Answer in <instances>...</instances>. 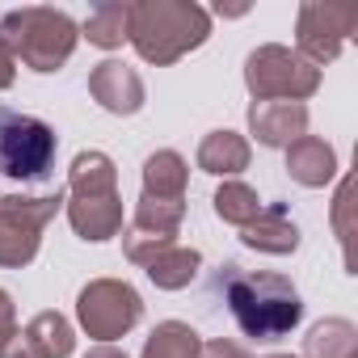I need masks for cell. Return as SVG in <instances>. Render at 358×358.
<instances>
[{
  "instance_id": "obj_1",
  "label": "cell",
  "mask_w": 358,
  "mask_h": 358,
  "mask_svg": "<svg viewBox=\"0 0 358 358\" xmlns=\"http://www.w3.org/2000/svg\"><path fill=\"white\" fill-rule=\"evenodd\" d=\"M215 295H224L232 320L241 324L245 337L257 341H278L303 320V299L291 278L266 274V270H245L236 262H224L215 270Z\"/></svg>"
},
{
  "instance_id": "obj_2",
  "label": "cell",
  "mask_w": 358,
  "mask_h": 358,
  "mask_svg": "<svg viewBox=\"0 0 358 358\" xmlns=\"http://www.w3.org/2000/svg\"><path fill=\"white\" fill-rule=\"evenodd\" d=\"M207 34H211V13L194 0H139V5H131L127 43L139 51V59L156 68L199 51Z\"/></svg>"
},
{
  "instance_id": "obj_3",
  "label": "cell",
  "mask_w": 358,
  "mask_h": 358,
  "mask_svg": "<svg viewBox=\"0 0 358 358\" xmlns=\"http://www.w3.org/2000/svg\"><path fill=\"white\" fill-rule=\"evenodd\" d=\"M76 38H80L76 22L59 9L30 5L0 17V47L13 55V64L22 59L30 72H59L72 59Z\"/></svg>"
},
{
  "instance_id": "obj_4",
  "label": "cell",
  "mask_w": 358,
  "mask_h": 358,
  "mask_svg": "<svg viewBox=\"0 0 358 358\" xmlns=\"http://www.w3.org/2000/svg\"><path fill=\"white\" fill-rule=\"evenodd\" d=\"M55 152H59V139L43 118L0 106V173L5 177H13V182H47Z\"/></svg>"
},
{
  "instance_id": "obj_5",
  "label": "cell",
  "mask_w": 358,
  "mask_h": 358,
  "mask_svg": "<svg viewBox=\"0 0 358 358\" xmlns=\"http://www.w3.org/2000/svg\"><path fill=\"white\" fill-rule=\"evenodd\" d=\"M245 85L253 101H303L320 89V68H312L291 47L266 43L245 59Z\"/></svg>"
},
{
  "instance_id": "obj_6",
  "label": "cell",
  "mask_w": 358,
  "mask_h": 358,
  "mask_svg": "<svg viewBox=\"0 0 358 358\" xmlns=\"http://www.w3.org/2000/svg\"><path fill=\"white\" fill-rule=\"evenodd\" d=\"M64 203H68V190L43 194V199H22V194L0 199V270H22L38 257L43 228L59 215Z\"/></svg>"
},
{
  "instance_id": "obj_7",
  "label": "cell",
  "mask_w": 358,
  "mask_h": 358,
  "mask_svg": "<svg viewBox=\"0 0 358 358\" xmlns=\"http://www.w3.org/2000/svg\"><path fill=\"white\" fill-rule=\"evenodd\" d=\"M143 316V299L131 282L118 278H93L80 295H76V320L89 337H97L101 345L127 337Z\"/></svg>"
},
{
  "instance_id": "obj_8",
  "label": "cell",
  "mask_w": 358,
  "mask_h": 358,
  "mask_svg": "<svg viewBox=\"0 0 358 358\" xmlns=\"http://www.w3.org/2000/svg\"><path fill=\"white\" fill-rule=\"evenodd\" d=\"M358 30V9L354 5H333V0H308L299 9V22H295V51L320 68V64H333L345 47V38Z\"/></svg>"
},
{
  "instance_id": "obj_9",
  "label": "cell",
  "mask_w": 358,
  "mask_h": 358,
  "mask_svg": "<svg viewBox=\"0 0 358 358\" xmlns=\"http://www.w3.org/2000/svg\"><path fill=\"white\" fill-rule=\"evenodd\" d=\"M72 345H76L72 324L59 312H38L26 329H17L0 345V358H68Z\"/></svg>"
},
{
  "instance_id": "obj_10",
  "label": "cell",
  "mask_w": 358,
  "mask_h": 358,
  "mask_svg": "<svg viewBox=\"0 0 358 358\" xmlns=\"http://www.w3.org/2000/svg\"><path fill=\"white\" fill-rule=\"evenodd\" d=\"M89 93L101 110L127 118V114H139L143 110V80L135 68H127L122 59H101L93 72H89Z\"/></svg>"
},
{
  "instance_id": "obj_11",
  "label": "cell",
  "mask_w": 358,
  "mask_h": 358,
  "mask_svg": "<svg viewBox=\"0 0 358 358\" xmlns=\"http://www.w3.org/2000/svg\"><path fill=\"white\" fill-rule=\"evenodd\" d=\"M249 131L262 148H291L308 135V106L303 101H253L249 106Z\"/></svg>"
},
{
  "instance_id": "obj_12",
  "label": "cell",
  "mask_w": 358,
  "mask_h": 358,
  "mask_svg": "<svg viewBox=\"0 0 358 358\" xmlns=\"http://www.w3.org/2000/svg\"><path fill=\"white\" fill-rule=\"evenodd\" d=\"M68 224L80 241H110L122 232V199L114 194H68Z\"/></svg>"
},
{
  "instance_id": "obj_13",
  "label": "cell",
  "mask_w": 358,
  "mask_h": 358,
  "mask_svg": "<svg viewBox=\"0 0 358 358\" xmlns=\"http://www.w3.org/2000/svg\"><path fill=\"white\" fill-rule=\"evenodd\" d=\"M241 241H245L249 249H257V253L287 257V253L299 249V228H295V220L287 215V207L274 203V207H262V211L241 228Z\"/></svg>"
},
{
  "instance_id": "obj_14",
  "label": "cell",
  "mask_w": 358,
  "mask_h": 358,
  "mask_svg": "<svg viewBox=\"0 0 358 358\" xmlns=\"http://www.w3.org/2000/svg\"><path fill=\"white\" fill-rule=\"evenodd\" d=\"M287 173H291V182H299L308 190H320L337 177V152L324 139L303 135V139H295L287 148Z\"/></svg>"
},
{
  "instance_id": "obj_15",
  "label": "cell",
  "mask_w": 358,
  "mask_h": 358,
  "mask_svg": "<svg viewBox=\"0 0 358 358\" xmlns=\"http://www.w3.org/2000/svg\"><path fill=\"white\" fill-rule=\"evenodd\" d=\"M199 169L215 177H236L241 169H249V139L236 131H211L199 143Z\"/></svg>"
},
{
  "instance_id": "obj_16",
  "label": "cell",
  "mask_w": 358,
  "mask_h": 358,
  "mask_svg": "<svg viewBox=\"0 0 358 358\" xmlns=\"http://www.w3.org/2000/svg\"><path fill=\"white\" fill-rule=\"evenodd\" d=\"M186 182H190V164L173 148L152 152L143 160V194H152V199H186Z\"/></svg>"
},
{
  "instance_id": "obj_17",
  "label": "cell",
  "mask_w": 358,
  "mask_h": 358,
  "mask_svg": "<svg viewBox=\"0 0 358 358\" xmlns=\"http://www.w3.org/2000/svg\"><path fill=\"white\" fill-rule=\"evenodd\" d=\"M118 169L106 152H80L68 169V194H114Z\"/></svg>"
},
{
  "instance_id": "obj_18",
  "label": "cell",
  "mask_w": 358,
  "mask_h": 358,
  "mask_svg": "<svg viewBox=\"0 0 358 358\" xmlns=\"http://www.w3.org/2000/svg\"><path fill=\"white\" fill-rule=\"evenodd\" d=\"M354 354H358V329L341 316L312 324V333L303 337V358H354Z\"/></svg>"
},
{
  "instance_id": "obj_19",
  "label": "cell",
  "mask_w": 358,
  "mask_h": 358,
  "mask_svg": "<svg viewBox=\"0 0 358 358\" xmlns=\"http://www.w3.org/2000/svg\"><path fill=\"white\" fill-rule=\"evenodd\" d=\"M199 266H203V253H199V249H182V245H173V249H164L160 257H152L143 270H148V278H152L160 291H182V287H190V282H194Z\"/></svg>"
},
{
  "instance_id": "obj_20",
  "label": "cell",
  "mask_w": 358,
  "mask_h": 358,
  "mask_svg": "<svg viewBox=\"0 0 358 358\" xmlns=\"http://www.w3.org/2000/svg\"><path fill=\"white\" fill-rule=\"evenodd\" d=\"M203 354V337L182 324V320H164L152 329V337L143 341V354L139 358H199Z\"/></svg>"
},
{
  "instance_id": "obj_21",
  "label": "cell",
  "mask_w": 358,
  "mask_h": 358,
  "mask_svg": "<svg viewBox=\"0 0 358 358\" xmlns=\"http://www.w3.org/2000/svg\"><path fill=\"white\" fill-rule=\"evenodd\" d=\"M182 220H186V199H152V194H139V207H135L131 228L173 241L177 228H182Z\"/></svg>"
},
{
  "instance_id": "obj_22",
  "label": "cell",
  "mask_w": 358,
  "mask_h": 358,
  "mask_svg": "<svg viewBox=\"0 0 358 358\" xmlns=\"http://www.w3.org/2000/svg\"><path fill=\"white\" fill-rule=\"evenodd\" d=\"M127 22H131V5L122 0H110V5H97L89 17H85V38L101 51H114L127 43Z\"/></svg>"
},
{
  "instance_id": "obj_23",
  "label": "cell",
  "mask_w": 358,
  "mask_h": 358,
  "mask_svg": "<svg viewBox=\"0 0 358 358\" xmlns=\"http://www.w3.org/2000/svg\"><path fill=\"white\" fill-rule=\"evenodd\" d=\"M215 215L224 220V224H236V228H245L257 211H262V199H257V190L253 186H245V182H224L220 190H215Z\"/></svg>"
},
{
  "instance_id": "obj_24",
  "label": "cell",
  "mask_w": 358,
  "mask_h": 358,
  "mask_svg": "<svg viewBox=\"0 0 358 358\" xmlns=\"http://www.w3.org/2000/svg\"><path fill=\"white\" fill-rule=\"evenodd\" d=\"M177 241H164V236H152V232H139V228H122V253L135 262V266H148L152 257H160L164 249H173Z\"/></svg>"
},
{
  "instance_id": "obj_25",
  "label": "cell",
  "mask_w": 358,
  "mask_h": 358,
  "mask_svg": "<svg viewBox=\"0 0 358 358\" xmlns=\"http://www.w3.org/2000/svg\"><path fill=\"white\" fill-rule=\"evenodd\" d=\"M350 211H354V182H350V177H345V182H341V190H337V199H333V232H337V241H341L345 266L354 270V262H350V236H354Z\"/></svg>"
},
{
  "instance_id": "obj_26",
  "label": "cell",
  "mask_w": 358,
  "mask_h": 358,
  "mask_svg": "<svg viewBox=\"0 0 358 358\" xmlns=\"http://www.w3.org/2000/svg\"><path fill=\"white\" fill-rule=\"evenodd\" d=\"M17 333V308H13V295L0 291V345Z\"/></svg>"
},
{
  "instance_id": "obj_27",
  "label": "cell",
  "mask_w": 358,
  "mask_h": 358,
  "mask_svg": "<svg viewBox=\"0 0 358 358\" xmlns=\"http://www.w3.org/2000/svg\"><path fill=\"white\" fill-rule=\"evenodd\" d=\"M199 358H249V354H245V345H236V341H224V337H220V341L203 345V354H199Z\"/></svg>"
},
{
  "instance_id": "obj_28",
  "label": "cell",
  "mask_w": 358,
  "mask_h": 358,
  "mask_svg": "<svg viewBox=\"0 0 358 358\" xmlns=\"http://www.w3.org/2000/svg\"><path fill=\"white\" fill-rule=\"evenodd\" d=\"M17 80V68H13V55L5 51V47H0V89H9Z\"/></svg>"
},
{
  "instance_id": "obj_29",
  "label": "cell",
  "mask_w": 358,
  "mask_h": 358,
  "mask_svg": "<svg viewBox=\"0 0 358 358\" xmlns=\"http://www.w3.org/2000/svg\"><path fill=\"white\" fill-rule=\"evenodd\" d=\"M85 358H127V354H122L118 345H93V350H89Z\"/></svg>"
},
{
  "instance_id": "obj_30",
  "label": "cell",
  "mask_w": 358,
  "mask_h": 358,
  "mask_svg": "<svg viewBox=\"0 0 358 358\" xmlns=\"http://www.w3.org/2000/svg\"><path fill=\"white\" fill-rule=\"evenodd\" d=\"M270 358H291V354H270Z\"/></svg>"
}]
</instances>
